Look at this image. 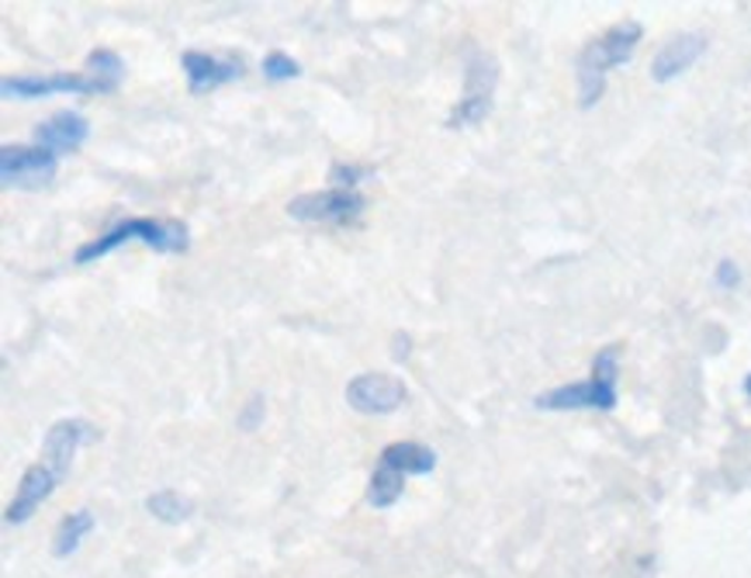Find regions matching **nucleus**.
<instances>
[{"label":"nucleus","instance_id":"a211bd4d","mask_svg":"<svg viewBox=\"0 0 751 578\" xmlns=\"http://www.w3.org/2000/svg\"><path fill=\"white\" fill-rule=\"evenodd\" d=\"M146 509L153 512L157 520H163V524H184L188 516H191V502H188V499H180V496L170 492V489L146 496Z\"/></svg>","mask_w":751,"mask_h":578},{"label":"nucleus","instance_id":"6e6552de","mask_svg":"<svg viewBox=\"0 0 751 578\" xmlns=\"http://www.w3.org/2000/svg\"><path fill=\"white\" fill-rule=\"evenodd\" d=\"M405 399H409L405 381H399L395 375L368 371V375L350 378V385H347L350 409L364 412V416H388V412H395Z\"/></svg>","mask_w":751,"mask_h":578},{"label":"nucleus","instance_id":"1a4fd4ad","mask_svg":"<svg viewBox=\"0 0 751 578\" xmlns=\"http://www.w3.org/2000/svg\"><path fill=\"white\" fill-rule=\"evenodd\" d=\"M94 440V426H90L87 419H59L52 430L46 434V444H42V465H49L59 481H63L73 468V458L77 450Z\"/></svg>","mask_w":751,"mask_h":578},{"label":"nucleus","instance_id":"412c9836","mask_svg":"<svg viewBox=\"0 0 751 578\" xmlns=\"http://www.w3.org/2000/svg\"><path fill=\"white\" fill-rule=\"evenodd\" d=\"M263 395H253V399L247 402V409L239 412V430H257L260 419H263Z\"/></svg>","mask_w":751,"mask_h":578},{"label":"nucleus","instance_id":"9b49d317","mask_svg":"<svg viewBox=\"0 0 751 578\" xmlns=\"http://www.w3.org/2000/svg\"><path fill=\"white\" fill-rule=\"evenodd\" d=\"M56 485H59V475L49 468V465H32V468H24V475H21V481H18V496L11 499V506L4 509V524H11V527H18V524H28L36 516V509L56 492Z\"/></svg>","mask_w":751,"mask_h":578},{"label":"nucleus","instance_id":"2eb2a0df","mask_svg":"<svg viewBox=\"0 0 751 578\" xmlns=\"http://www.w3.org/2000/svg\"><path fill=\"white\" fill-rule=\"evenodd\" d=\"M94 530V512L90 509H73L67 512L63 520L56 527V537H52V555L56 558H70L77 547L83 544V537Z\"/></svg>","mask_w":751,"mask_h":578},{"label":"nucleus","instance_id":"4468645a","mask_svg":"<svg viewBox=\"0 0 751 578\" xmlns=\"http://www.w3.org/2000/svg\"><path fill=\"white\" fill-rule=\"evenodd\" d=\"M378 465H388V468H395L402 475H430L437 468V454L427 444L399 440V444H388L381 450V461Z\"/></svg>","mask_w":751,"mask_h":578},{"label":"nucleus","instance_id":"ddd939ff","mask_svg":"<svg viewBox=\"0 0 751 578\" xmlns=\"http://www.w3.org/2000/svg\"><path fill=\"white\" fill-rule=\"evenodd\" d=\"M90 139V121L80 111H56L36 129V142L52 149V153H73Z\"/></svg>","mask_w":751,"mask_h":578},{"label":"nucleus","instance_id":"4be33fe9","mask_svg":"<svg viewBox=\"0 0 751 578\" xmlns=\"http://www.w3.org/2000/svg\"><path fill=\"white\" fill-rule=\"evenodd\" d=\"M713 281H717V288H738V285H741V270H738V263H734V260H720L717 270H713Z\"/></svg>","mask_w":751,"mask_h":578},{"label":"nucleus","instance_id":"39448f33","mask_svg":"<svg viewBox=\"0 0 751 578\" xmlns=\"http://www.w3.org/2000/svg\"><path fill=\"white\" fill-rule=\"evenodd\" d=\"M495 80H499V67L489 52H478L471 63H468V77H464V94L461 101L450 108L447 114V126L450 129H464V126H478V121H485L489 111H492V90H495Z\"/></svg>","mask_w":751,"mask_h":578},{"label":"nucleus","instance_id":"20e7f679","mask_svg":"<svg viewBox=\"0 0 751 578\" xmlns=\"http://www.w3.org/2000/svg\"><path fill=\"white\" fill-rule=\"evenodd\" d=\"M364 208H368V198L360 191L329 188V191H312V195L291 198L288 201V216L298 219V222L350 229V226H360V219H364Z\"/></svg>","mask_w":751,"mask_h":578},{"label":"nucleus","instance_id":"aec40b11","mask_svg":"<svg viewBox=\"0 0 751 578\" xmlns=\"http://www.w3.org/2000/svg\"><path fill=\"white\" fill-rule=\"evenodd\" d=\"M371 170L368 167H347V163H333L329 170V180H333V188H347V191H357V185L364 180Z\"/></svg>","mask_w":751,"mask_h":578},{"label":"nucleus","instance_id":"f257e3e1","mask_svg":"<svg viewBox=\"0 0 751 578\" xmlns=\"http://www.w3.org/2000/svg\"><path fill=\"white\" fill-rule=\"evenodd\" d=\"M644 39V24L641 21H620L613 28H607L603 36L592 39L582 52H579V108H592L607 90V73L623 67L634 49Z\"/></svg>","mask_w":751,"mask_h":578},{"label":"nucleus","instance_id":"7ed1b4c3","mask_svg":"<svg viewBox=\"0 0 751 578\" xmlns=\"http://www.w3.org/2000/svg\"><path fill=\"white\" fill-rule=\"evenodd\" d=\"M617 378H620V343H610L595 353L592 375L575 385H561L544 395H537L533 406L548 412H572V409H617Z\"/></svg>","mask_w":751,"mask_h":578},{"label":"nucleus","instance_id":"f8f14e48","mask_svg":"<svg viewBox=\"0 0 751 578\" xmlns=\"http://www.w3.org/2000/svg\"><path fill=\"white\" fill-rule=\"evenodd\" d=\"M703 52H707V36H700V32H682V36L669 39L651 59V80L654 83L675 80L679 73H685L689 67H693Z\"/></svg>","mask_w":751,"mask_h":578},{"label":"nucleus","instance_id":"f03ea898","mask_svg":"<svg viewBox=\"0 0 751 578\" xmlns=\"http://www.w3.org/2000/svg\"><path fill=\"white\" fill-rule=\"evenodd\" d=\"M126 242H146L149 250L167 253V257L191 250L188 226L170 222V219H126V222L111 226L108 232L94 236L90 242H83V247L73 253V263H94V260L114 253L118 247H126Z\"/></svg>","mask_w":751,"mask_h":578},{"label":"nucleus","instance_id":"9d476101","mask_svg":"<svg viewBox=\"0 0 751 578\" xmlns=\"http://www.w3.org/2000/svg\"><path fill=\"white\" fill-rule=\"evenodd\" d=\"M180 67L188 73V87L191 94L201 98L208 90H216L222 83H232L247 73L243 59H219V56H208V52H198V49H188L180 56Z\"/></svg>","mask_w":751,"mask_h":578},{"label":"nucleus","instance_id":"f3484780","mask_svg":"<svg viewBox=\"0 0 751 578\" xmlns=\"http://www.w3.org/2000/svg\"><path fill=\"white\" fill-rule=\"evenodd\" d=\"M83 70H90L94 77H101V80L108 83L111 94H114L118 87H122V77H126V63H122V56L111 52V49H90V56H87V67H83Z\"/></svg>","mask_w":751,"mask_h":578},{"label":"nucleus","instance_id":"0eeeda50","mask_svg":"<svg viewBox=\"0 0 751 578\" xmlns=\"http://www.w3.org/2000/svg\"><path fill=\"white\" fill-rule=\"evenodd\" d=\"M59 170V157L46 146H0V177L4 185L42 188Z\"/></svg>","mask_w":751,"mask_h":578},{"label":"nucleus","instance_id":"5701e85b","mask_svg":"<svg viewBox=\"0 0 751 578\" xmlns=\"http://www.w3.org/2000/svg\"><path fill=\"white\" fill-rule=\"evenodd\" d=\"M744 395H748V399H751V375L744 378Z\"/></svg>","mask_w":751,"mask_h":578},{"label":"nucleus","instance_id":"6ab92c4d","mask_svg":"<svg viewBox=\"0 0 751 578\" xmlns=\"http://www.w3.org/2000/svg\"><path fill=\"white\" fill-rule=\"evenodd\" d=\"M263 77L270 83L294 80V77H302V67H298V59H291L288 52H267L263 56Z\"/></svg>","mask_w":751,"mask_h":578},{"label":"nucleus","instance_id":"dca6fc26","mask_svg":"<svg viewBox=\"0 0 751 578\" xmlns=\"http://www.w3.org/2000/svg\"><path fill=\"white\" fill-rule=\"evenodd\" d=\"M402 489H405V475L388 465H378L371 475V485H368V502L374 509H388L402 499Z\"/></svg>","mask_w":751,"mask_h":578},{"label":"nucleus","instance_id":"423d86ee","mask_svg":"<svg viewBox=\"0 0 751 578\" xmlns=\"http://www.w3.org/2000/svg\"><path fill=\"white\" fill-rule=\"evenodd\" d=\"M4 98H49V94H111L108 83L90 70L83 73H21L0 80Z\"/></svg>","mask_w":751,"mask_h":578}]
</instances>
